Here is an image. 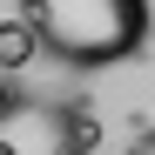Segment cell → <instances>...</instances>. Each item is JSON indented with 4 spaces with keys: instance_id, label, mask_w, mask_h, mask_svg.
I'll return each mask as SVG.
<instances>
[{
    "instance_id": "obj_4",
    "label": "cell",
    "mask_w": 155,
    "mask_h": 155,
    "mask_svg": "<svg viewBox=\"0 0 155 155\" xmlns=\"http://www.w3.org/2000/svg\"><path fill=\"white\" fill-rule=\"evenodd\" d=\"M7 115H14V81L0 74V121H7Z\"/></svg>"
},
{
    "instance_id": "obj_5",
    "label": "cell",
    "mask_w": 155,
    "mask_h": 155,
    "mask_svg": "<svg viewBox=\"0 0 155 155\" xmlns=\"http://www.w3.org/2000/svg\"><path fill=\"white\" fill-rule=\"evenodd\" d=\"M135 155H155V128H148V135H142V142H135Z\"/></svg>"
},
{
    "instance_id": "obj_2",
    "label": "cell",
    "mask_w": 155,
    "mask_h": 155,
    "mask_svg": "<svg viewBox=\"0 0 155 155\" xmlns=\"http://www.w3.org/2000/svg\"><path fill=\"white\" fill-rule=\"evenodd\" d=\"M94 148V121L88 115H61V108H20L0 121V155H88Z\"/></svg>"
},
{
    "instance_id": "obj_1",
    "label": "cell",
    "mask_w": 155,
    "mask_h": 155,
    "mask_svg": "<svg viewBox=\"0 0 155 155\" xmlns=\"http://www.w3.org/2000/svg\"><path fill=\"white\" fill-rule=\"evenodd\" d=\"M20 20L41 54L74 74L121 68L148 41V0H20Z\"/></svg>"
},
{
    "instance_id": "obj_3",
    "label": "cell",
    "mask_w": 155,
    "mask_h": 155,
    "mask_svg": "<svg viewBox=\"0 0 155 155\" xmlns=\"http://www.w3.org/2000/svg\"><path fill=\"white\" fill-rule=\"evenodd\" d=\"M41 54V47H34V34H27V20H0V74H20V68H27Z\"/></svg>"
}]
</instances>
